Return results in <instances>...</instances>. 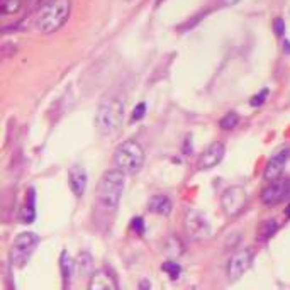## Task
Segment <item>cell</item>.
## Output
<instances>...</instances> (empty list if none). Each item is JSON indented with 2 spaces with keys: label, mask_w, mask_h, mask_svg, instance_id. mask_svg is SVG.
Returning <instances> with one entry per match:
<instances>
[{
  "label": "cell",
  "mask_w": 290,
  "mask_h": 290,
  "mask_svg": "<svg viewBox=\"0 0 290 290\" xmlns=\"http://www.w3.org/2000/svg\"><path fill=\"white\" fill-rule=\"evenodd\" d=\"M126 187V173L121 170H110L102 175L97 185V204L104 209L114 210L118 209L121 197Z\"/></svg>",
  "instance_id": "1"
},
{
  "label": "cell",
  "mask_w": 290,
  "mask_h": 290,
  "mask_svg": "<svg viewBox=\"0 0 290 290\" xmlns=\"http://www.w3.org/2000/svg\"><path fill=\"white\" fill-rule=\"evenodd\" d=\"M124 123V104L118 97L104 100L97 109L95 128L102 136H114L123 128Z\"/></svg>",
  "instance_id": "2"
},
{
  "label": "cell",
  "mask_w": 290,
  "mask_h": 290,
  "mask_svg": "<svg viewBox=\"0 0 290 290\" xmlns=\"http://www.w3.org/2000/svg\"><path fill=\"white\" fill-rule=\"evenodd\" d=\"M70 11H72V2L70 0H51L37 14V29L44 32V34L56 32L68 21Z\"/></svg>",
  "instance_id": "3"
},
{
  "label": "cell",
  "mask_w": 290,
  "mask_h": 290,
  "mask_svg": "<svg viewBox=\"0 0 290 290\" xmlns=\"http://www.w3.org/2000/svg\"><path fill=\"white\" fill-rule=\"evenodd\" d=\"M144 163V149L134 139H128L119 144L114 151V165L126 175H133L141 170Z\"/></svg>",
  "instance_id": "4"
},
{
  "label": "cell",
  "mask_w": 290,
  "mask_h": 290,
  "mask_svg": "<svg viewBox=\"0 0 290 290\" xmlns=\"http://www.w3.org/2000/svg\"><path fill=\"white\" fill-rule=\"evenodd\" d=\"M39 245V236L36 233H21L12 243L11 248V261L17 268H22L34 253Z\"/></svg>",
  "instance_id": "5"
},
{
  "label": "cell",
  "mask_w": 290,
  "mask_h": 290,
  "mask_svg": "<svg viewBox=\"0 0 290 290\" xmlns=\"http://www.w3.org/2000/svg\"><path fill=\"white\" fill-rule=\"evenodd\" d=\"M184 224L187 235L192 241H202L210 236V224L204 214L199 212L197 209H187Z\"/></svg>",
  "instance_id": "6"
},
{
  "label": "cell",
  "mask_w": 290,
  "mask_h": 290,
  "mask_svg": "<svg viewBox=\"0 0 290 290\" xmlns=\"http://www.w3.org/2000/svg\"><path fill=\"white\" fill-rule=\"evenodd\" d=\"M221 204L227 217L240 216L248 204V192L240 185L229 187V189L224 190L221 197Z\"/></svg>",
  "instance_id": "7"
},
{
  "label": "cell",
  "mask_w": 290,
  "mask_h": 290,
  "mask_svg": "<svg viewBox=\"0 0 290 290\" xmlns=\"http://www.w3.org/2000/svg\"><path fill=\"white\" fill-rule=\"evenodd\" d=\"M290 199V179H275L261 192V202L265 205H277Z\"/></svg>",
  "instance_id": "8"
},
{
  "label": "cell",
  "mask_w": 290,
  "mask_h": 290,
  "mask_svg": "<svg viewBox=\"0 0 290 290\" xmlns=\"http://www.w3.org/2000/svg\"><path fill=\"white\" fill-rule=\"evenodd\" d=\"M251 263H253V253H251L248 248L236 251V253L233 255L227 261V266H226L227 278L231 280V282H235V280L240 278L243 273L248 272V268L251 266Z\"/></svg>",
  "instance_id": "9"
},
{
  "label": "cell",
  "mask_w": 290,
  "mask_h": 290,
  "mask_svg": "<svg viewBox=\"0 0 290 290\" xmlns=\"http://www.w3.org/2000/svg\"><path fill=\"white\" fill-rule=\"evenodd\" d=\"M288 160H290V148L278 149V151L270 158V161L266 163V168L263 173L265 180L272 182L275 179H280V175L283 173V168L287 165Z\"/></svg>",
  "instance_id": "10"
},
{
  "label": "cell",
  "mask_w": 290,
  "mask_h": 290,
  "mask_svg": "<svg viewBox=\"0 0 290 290\" xmlns=\"http://www.w3.org/2000/svg\"><path fill=\"white\" fill-rule=\"evenodd\" d=\"M88 288L90 290H118L119 283H118V278H115V275L112 270L102 268V270H97L95 273L90 275Z\"/></svg>",
  "instance_id": "11"
},
{
  "label": "cell",
  "mask_w": 290,
  "mask_h": 290,
  "mask_svg": "<svg viewBox=\"0 0 290 290\" xmlns=\"http://www.w3.org/2000/svg\"><path fill=\"white\" fill-rule=\"evenodd\" d=\"M224 153H226V148H224L222 143H219V141L212 143L204 151L202 156L199 158V168L200 170H210V168H214L222 161Z\"/></svg>",
  "instance_id": "12"
},
{
  "label": "cell",
  "mask_w": 290,
  "mask_h": 290,
  "mask_svg": "<svg viewBox=\"0 0 290 290\" xmlns=\"http://www.w3.org/2000/svg\"><path fill=\"white\" fill-rule=\"evenodd\" d=\"M87 171L82 165H75L70 168V187H72V192L75 194V197H83L87 190Z\"/></svg>",
  "instance_id": "13"
},
{
  "label": "cell",
  "mask_w": 290,
  "mask_h": 290,
  "mask_svg": "<svg viewBox=\"0 0 290 290\" xmlns=\"http://www.w3.org/2000/svg\"><path fill=\"white\" fill-rule=\"evenodd\" d=\"M148 207L151 212L160 214V216H168L171 212V200L166 195H153L149 200Z\"/></svg>",
  "instance_id": "14"
},
{
  "label": "cell",
  "mask_w": 290,
  "mask_h": 290,
  "mask_svg": "<svg viewBox=\"0 0 290 290\" xmlns=\"http://www.w3.org/2000/svg\"><path fill=\"white\" fill-rule=\"evenodd\" d=\"M60 268H62V277H63V285L67 287L70 283V278L73 275V268H75V263L70 258V255L67 251H62V256H60Z\"/></svg>",
  "instance_id": "15"
},
{
  "label": "cell",
  "mask_w": 290,
  "mask_h": 290,
  "mask_svg": "<svg viewBox=\"0 0 290 290\" xmlns=\"http://www.w3.org/2000/svg\"><path fill=\"white\" fill-rule=\"evenodd\" d=\"M36 217V209H34V190H29V202H26V207H24V214H22V219L24 222H32Z\"/></svg>",
  "instance_id": "16"
},
{
  "label": "cell",
  "mask_w": 290,
  "mask_h": 290,
  "mask_svg": "<svg viewBox=\"0 0 290 290\" xmlns=\"http://www.w3.org/2000/svg\"><path fill=\"white\" fill-rule=\"evenodd\" d=\"M161 270L171 280H177V278L180 277V273H182V266L177 263V261H165V263L161 265Z\"/></svg>",
  "instance_id": "17"
},
{
  "label": "cell",
  "mask_w": 290,
  "mask_h": 290,
  "mask_svg": "<svg viewBox=\"0 0 290 290\" xmlns=\"http://www.w3.org/2000/svg\"><path fill=\"white\" fill-rule=\"evenodd\" d=\"M278 229V224L277 221H265L263 222V226H261L260 229V240H268L270 236H273L275 235V231Z\"/></svg>",
  "instance_id": "18"
},
{
  "label": "cell",
  "mask_w": 290,
  "mask_h": 290,
  "mask_svg": "<svg viewBox=\"0 0 290 290\" xmlns=\"http://www.w3.org/2000/svg\"><path fill=\"white\" fill-rule=\"evenodd\" d=\"M238 123H240V115H238L236 112H227V114L221 119L219 126H221L222 129H233V128H236Z\"/></svg>",
  "instance_id": "19"
},
{
  "label": "cell",
  "mask_w": 290,
  "mask_h": 290,
  "mask_svg": "<svg viewBox=\"0 0 290 290\" xmlns=\"http://www.w3.org/2000/svg\"><path fill=\"white\" fill-rule=\"evenodd\" d=\"M77 266H78V272L80 273H87L92 270V256L88 253H82L78 255V261H77Z\"/></svg>",
  "instance_id": "20"
},
{
  "label": "cell",
  "mask_w": 290,
  "mask_h": 290,
  "mask_svg": "<svg viewBox=\"0 0 290 290\" xmlns=\"http://www.w3.org/2000/svg\"><path fill=\"white\" fill-rule=\"evenodd\" d=\"M266 97H268V88H263L258 95H255V97H251V100H250V104L253 105V107H260L263 102L266 100Z\"/></svg>",
  "instance_id": "21"
},
{
  "label": "cell",
  "mask_w": 290,
  "mask_h": 290,
  "mask_svg": "<svg viewBox=\"0 0 290 290\" xmlns=\"http://www.w3.org/2000/svg\"><path fill=\"white\" fill-rule=\"evenodd\" d=\"M144 114H146V104H138L136 107H134L133 110V115H131V119L133 121H141L144 118Z\"/></svg>",
  "instance_id": "22"
},
{
  "label": "cell",
  "mask_w": 290,
  "mask_h": 290,
  "mask_svg": "<svg viewBox=\"0 0 290 290\" xmlns=\"http://www.w3.org/2000/svg\"><path fill=\"white\" fill-rule=\"evenodd\" d=\"M273 29H275V34L277 36H283L285 34V29H287V27H285V21L283 19H275V22H273Z\"/></svg>",
  "instance_id": "23"
},
{
  "label": "cell",
  "mask_w": 290,
  "mask_h": 290,
  "mask_svg": "<svg viewBox=\"0 0 290 290\" xmlns=\"http://www.w3.org/2000/svg\"><path fill=\"white\" fill-rule=\"evenodd\" d=\"M133 229L138 233V235H143V233H144V221H143V217H134L133 219Z\"/></svg>",
  "instance_id": "24"
},
{
  "label": "cell",
  "mask_w": 290,
  "mask_h": 290,
  "mask_svg": "<svg viewBox=\"0 0 290 290\" xmlns=\"http://www.w3.org/2000/svg\"><path fill=\"white\" fill-rule=\"evenodd\" d=\"M238 2H240V0H221V4H222V6H226V7L236 6Z\"/></svg>",
  "instance_id": "25"
},
{
  "label": "cell",
  "mask_w": 290,
  "mask_h": 290,
  "mask_svg": "<svg viewBox=\"0 0 290 290\" xmlns=\"http://www.w3.org/2000/svg\"><path fill=\"white\" fill-rule=\"evenodd\" d=\"M189 149L192 151V138H187L185 139V153H189Z\"/></svg>",
  "instance_id": "26"
},
{
  "label": "cell",
  "mask_w": 290,
  "mask_h": 290,
  "mask_svg": "<svg viewBox=\"0 0 290 290\" xmlns=\"http://www.w3.org/2000/svg\"><path fill=\"white\" fill-rule=\"evenodd\" d=\"M285 48H283V51H285V53H288L290 54V43H288V41H285Z\"/></svg>",
  "instance_id": "27"
},
{
  "label": "cell",
  "mask_w": 290,
  "mask_h": 290,
  "mask_svg": "<svg viewBox=\"0 0 290 290\" xmlns=\"http://www.w3.org/2000/svg\"><path fill=\"white\" fill-rule=\"evenodd\" d=\"M285 214H287V217H290V204H288V207L285 209Z\"/></svg>",
  "instance_id": "28"
}]
</instances>
